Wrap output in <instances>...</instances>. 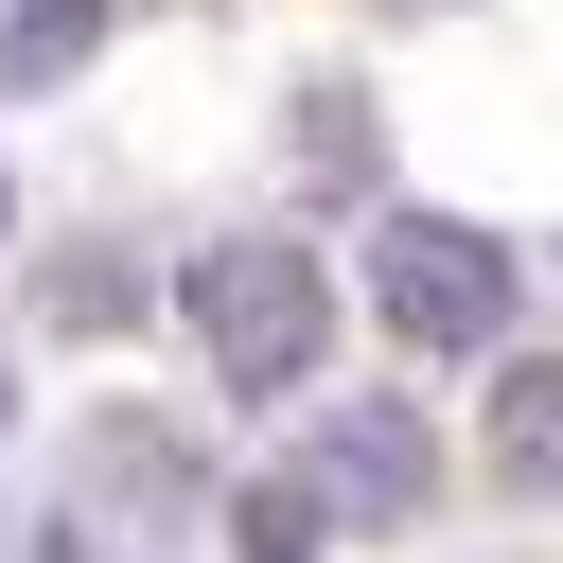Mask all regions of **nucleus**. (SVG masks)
Here are the masks:
<instances>
[{
    "label": "nucleus",
    "mask_w": 563,
    "mask_h": 563,
    "mask_svg": "<svg viewBox=\"0 0 563 563\" xmlns=\"http://www.w3.org/2000/svg\"><path fill=\"white\" fill-rule=\"evenodd\" d=\"M194 334H211V369H229V387H282V369L317 352V282H299L282 246H246V264H211V282H194Z\"/></svg>",
    "instance_id": "1"
},
{
    "label": "nucleus",
    "mask_w": 563,
    "mask_h": 563,
    "mask_svg": "<svg viewBox=\"0 0 563 563\" xmlns=\"http://www.w3.org/2000/svg\"><path fill=\"white\" fill-rule=\"evenodd\" d=\"M387 317L405 334H493L510 317V264L475 229H387Z\"/></svg>",
    "instance_id": "2"
}]
</instances>
